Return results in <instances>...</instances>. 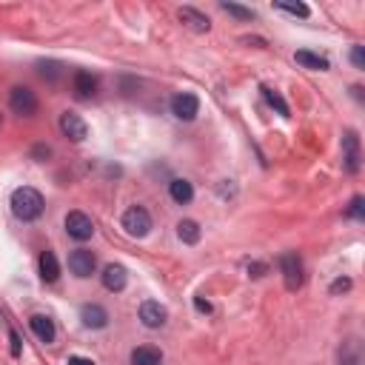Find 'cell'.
Segmentation results:
<instances>
[{
    "instance_id": "obj_1",
    "label": "cell",
    "mask_w": 365,
    "mask_h": 365,
    "mask_svg": "<svg viewBox=\"0 0 365 365\" xmlns=\"http://www.w3.org/2000/svg\"><path fill=\"white\" fill-rule=\"evenodd\" d=\"M43 208H46V203H43V194L38 189L20 186V189L12 192V211H15L17 220L32 223V220H38L43 215Z\"/></svg>"
},
{
    "instance_id": "obj_2",
    "label": "cell",
    "mask_w": 365,
    "mask_h": 365,
    "mask_svg": "<svg viewBox=\"0 0 365 365\" xmlns=\"http://www.w3.org/2000/svg\"><path fill=\"white\" fill-rule=\"evenodd\" d=\"M280 271H283V280L288 291L302 288V280H306V268H302V260L297 251H286L280 254Z\"/></svg>"
},
{
    "instance_id": "obj_3",
    "label": "cell",
    "mask_w": 365,
    "mask_h": 365,
    "mask_svg": "<svg viewBox=\"0 0 365 365\" xmlns=\"http://www.w3.org/2000/svg\"><path fill=\"white\" fill-rule=\"evenodd\" d=\"M123 228L132 237H146L151 231V215L143 205H132L126 215H123Z\"/></svg>"
},
{
    "instance_id": "obj_4",
    "label": "cell",
    "mask_w": 365,
    "mask_h": 365,
    "mask_svg": "<svg viewBox=\"0 0 365 365\" xmlns=\"http://www.w3.org/2000/svg\"><path fill=\"white\" fill-rule=\"evenodd\" d=\"M9 106H12V111L20 114V117H32V114L38 111V98H35L32 88L15 86L12 95H9Z\"/></svg>"
},
{
    "instance_id": "obj_5",
    "label": "cell",
    "mask_w": 365,
    "mask_h": 365,
    "mask_svg": "<svg viewBox=\"0 0 365 365\" xmlns=\"http://www.w3.org/2000/svg\"><path fill=\"white\" fill-rule=\"evenodd\" d=\"M66 231H69L72 240L86 242L91 234H95V223H91V217L83 215V211H69L66 215Z\"/></svg>"
},
{
    "instance_id": "obj_6",
    "label": "cell",
    "mask_w": 365,
    "mask_h": 365,
    "mask_svg": "<svg viewBox=\"0 0 365 365\" xmlns=\"http://www.w3.org/2000/svg\"><path fill=\"white\" fill-rule=\"evenodd\" d=\"M95 268H98V257L91 254L88 249H77V251L69 254V271L75 274V277L86 280V277L95 274Z\"/></svg>"
},
{
    "instance_id": "obj_7",
    "label": "cell",
    "mask_w": 365,
    "mask_h": 365,
    "mask_svg": "<svg viewBox=\"0 0 365 365\" xmlns=\"http://www.w3.org/2000/svg\"><path fill=\"white\" fill-rule=\"evenodd\" d=\"M171 111H174V117L177 120H194L197 117V111H200V100H197V95H192V91H180V95H174L171 98Z\"/></svg>"
},
{
    "instance_id": "obj_8",
    "label": "cell",
    "mask_w": 365,
    "mask_h": 365,
    "mask_svg": "<svg viewBox=\"0 0 365 365\" xmlns=\"http://www.w3.org/2000/svg\"><path fill=\"white\" fill-rule=\"evenodd\" d=\"M343 166L348 174H357L362 166V155H359V137L357 132H345L343 137Z\"/></svg>"
},
{
    "instance_id": "obj_9",
    "label": "cell",
    "mask_w": 365,
    "mask_h": 365,
    "mask_svg": "<svg viewBox=\"0 0 365 365\" xmlns=\"http://www.w3.org/2000/svg\"><path fill=\"white\" fill-rule=\"evenodd\" d=\"M60 132H63L69 140H75V143H83L86 134H88V126H86V120L80 114L63 111V114H60Z\"/></svg>"
},
{
    "instance_id": "obj_10",
    "label": "cell",
    "mask_w": 365,
    "mask_h": 365,
    "mask_svg": "<svg viewBox=\"0 0 365 365\" xmlns=\"http://www.w3.org/2000/svg\"><path fill=\"white\" fill-rule=\"evenodd\" d=\"M166 317H169V311L160 306V302H155V300H146L143 306H140V323H143L146 328H160V325H166Z\"/></svg>"
},
{
    "instance_id": "obj_11",
    "label": "cell",
    "mask_w": 365,
    "mask_h": 365,
    "mask_svg": "<svg viewBox=\"0 0 365 365\" xmlns=\"http://www.w3.org/2000/svg\"><path fill=\"white\" fill-rule=\"evenodd\" d=\"M126 283H129V271L120 265V263H109L106 268H103V286L109 288V291H123L126 288Z\"/></svg>"
},
{
    "instance_id": "obj_12",
    "label": "cell",
    "mask_w": 365,
    "mask_h": 365,
    "mask_svg": "<svg viewBox=\"0 0 365 365\" xmlns=\"http://www.w3.org/2000/svg\"><path fill=\"white\" fill-rule=\"evenodd\" d=\"M80 320L86 328H106L109 325V311L103 306H98V302H88V306L80 309Z\"/></svg>"
},
{
    "instance_id": "obj_13",
    "label": "cell",
    "mask_w": 365,
    "mask_h": 365,
    "mask_svg": "<svg viewBox=\"0 0 365 365\" xmlns=\"http://www.w3.org/2000/svg\"><path fill=\"white\" fill-rule=\"evenodd\" d=\"M72 88H75L77 100H88V98H95V91H98V77L91 72H77L72 80Z\"/></svg>"
},
{
    "instance_id": "obj_14",
    "label": "cell",
    "mask_w": 365,
    "mask_h": 365,
    "mask_svg": "<svg viewBox=\"0 0 365 365\" xmlns=\"http://www.w3.org/2000/svg\"><path fill=\"white\" fill-rule=\"evenodd\" d=\"M29 325H32V331H35V337L40 340V343H54V337H57V331H54V320L52 317H46V314H35L32 320H29Z\"/></svg>"
},
{
    "instance_id": "obj_15",
    "label": "cell",
    "mask_w": 365,
    "mask_h": 365,
    "mask_svg": "<svg viewBox=\"0 0 365 365\" xmlns=\"http://www.w3.org/2000/svg\"><path fill=\"white\" fill-rule=\"evenodd\" d=\"M177 17H180V23H186L192 32H208V29H211V20H208L203 12L192 9V6H182V9L177 12Z\"/></svg>"
},
{
    "instance_id": "obj_16",
    "label": "cell",
    "mask_w": 365,
    "mask_h": 365,
    "mask_svg": "<svg viewBox=\"0 0 365 365\" xmlns=\"http://www.w3.org/2000/svg\"><path fill=\"white\" fill-rule=\"evenodd\" d=\"M294 60L302 66V69H311V72H328V57H323V54H317V52H309V49H300L297 54H294Z\"/></svg>"
},
{
    "instance_id": "obj_17",
    "label": "cell",
    "mask_w": 365,
    "mask_h": 365,
    "mask_svg": "<svg viewBox=\"0 0 365 365\" xmlns=\"http://www.w3.org/2000/svg\"><path fill=\"white\" fill-rule=\"evenodd\" d=\"M132 365H163V351L155 345H140L132 351Z\"/></svg>"
},
{
    "instance_id": "obj_18",
    "label": "cell",
    "mask_w": 365,
    "mask_h": 365,
    "mask_svg": "<svg viewBox=\"0 0 365 365\" xmlns=\"http://www.w3.org/2000/svg\"><path fill=\"white\" fill-rule=\"evenodd\" d=\"M38 263H40V277H43V283H54V280L60 277V263H57L54 251H43Z\"/></svg>"
},
{
    "instance_id": "obj_19",
    "label": "cell",
    "mask_w": 365,
    "mask_h": 365,
    "mask_svg": "<svg viewBox=\"0 0 365 365\" xmlns=\"http://www.w3.org/2000/svg\"><path fill=\"white\" fill-rule=\"evenodd\" d=\"M169 194H171L174 203L186 205V203H192L194 189H192V182H189V180H171V182H169Z\"/></svg>"
},
{
    "instance_id": "obj_20",
    "label": "cell",
    "mask_w": 365,
    "mask_h": 365,
    "mask_svg": "<svg viewBox=\"0 0 365 365\" xmlns=\"http://www.w3.org/2000/svg\"><path fill=\"white\" fill-rule=\"evenodd\" d=\"M177 237L186 242V246H194V242L200 240V226L194 220H180L177 223Z\"/></svg>"
},
{
    "instance_id": "obj_21",
    "label": "cell",
    "mask_w": 365,
    "mask_h": 365,
    "mask_svg": "<svg viewBox=\"0 0 365 365\" xmlns=\"http://www.w3.org/2000/svg\"><path fill=\"white\" fill-rule=\"evenodd\" d=\"M263 98H265V103H268L271 109H277V114H283V117H288V114H291L288 103L283 100V95H280L277 88H268V86H263Z\"/></svg>"
},
{
    "instance_id": "obj_22",
    "label": "cell",
    "mask_w": 365,
    "mask_h": 365,
    "mask_svg": "<svg viewBox=\"0 0 365 365\" xmlns=\"http://www.w3.org/2000/svg\"><path fill=\"white\" fill-rule=\"evenodd\" d=\"M340 362H343V365H359V343H357V340L343 343V348H340Z\"/></svg>"
},
{
    "instance_id": "obj_23",
    "label": "cell",
    "mask_w": 365,
    "mask_h": 365,
    "mask_svg": "<svg viewBox=\"0 0 365 365\" xmlns=\"http://www.w3.org/2000/svg\"><path fill=\"white\" fill-rule=\"evenodd\" d=\"M274 9H277V12H286V15H291V17H302V20L311 15V9H309L306 3H274Z\"/></svg>"
},
{
    "instance_id": "obj_24",
    "label": "cell",
    "mask_w": 365,
    "mask_h": 365,
    "mask_svg": "<svg viewBox=\"0 0 365 365\" xmlns=\"http://www.w3.org/2000/svg\"><path fill=\"white\" fill-rule=\"evenodd\" d=\"M220 9L228 12V15L237 17V20H254V12L246 9V6H240V3H220Z\"/></svg>"
},
{
    "instance_id": "obj_25",
    "label": "cell",
    "mask_w": 365,
    "mask_h": 365,
    "mask_svg": "<svg viewBox=\"0 0 365 365\" xmlns=\"http://www.w3.org/2000/svg\"><path fill=\"white\" fill-rule=\"evenodd\" d=\"M348 217H354V220H365V200L357 194L354 200H351V205H348Z\"/></svg>"
},
{
    "instance_id": "obj_26",
    "label": "cell",
    "mask_w": 365,
    "mask_h": 365,
    "mask_svg": "<svg viewBox=\"0 0 365 365\" xmlns=\"http://www.w3.org/2000/svg\"><path fill=\"white\" fill-rule=\"evenodd\" d=\"M351 63H354V69H365V52H362V46H354L351 49Z\"/></svg>"
},
{
    "instance_id": "obj_27",
    "label": "cell",
    "mask_w": 365,
    "mask_h": 365,
    "mask_svg": "<svg viewBox=\"0 0 365 365\" xmlns=\"http://www.w3.org/2000/svg\"><path fill=\"white\" fill-rule=\"evenodd\" d=\"M348 288H351V280H348V277H340V280L331 283V294H340V291H348Z\"/></svg>"
},
{
    "instance_id": "obj_28",
    "label": "cell",
    "mask_w": 365,
    "mask_h": 365,
    "mask_svg": "<svg viewBox=\"0 0 365 365\" xmlns=\"http://www.w3.org/2000/svg\"><path fill=\"white\" fill-rule=\"evenodd\" d=\"M9 343H12V357H20V337L15 328H9Z\"/></svg>"
},
{
    "instance_id": "obj_29",
    "label": "cell",
    "mask_w": 365,
    "mask_h": 365,
    "mask_svg": "<svg viewBox=\"0 0 365 365\" xmlns=\"http://www.w3.org/2000/svg\"><path fill=\"white\" fill-rule=\"evenodd\" d=\"M194 306H197V311H203V314H208V311H211V302H208V300H203V297H194Z\"/></svg>"
},
{
    "instance_id": "obj_30",
    "label": "cell",
    "mask_w": 365,
    "mask_h": 365,
    "mask_svg": "<svg viewBox=\"0 0 365 365\" xmlns=\"http://www.w3.org/2000/svg\"><path fill=\"white\" fill-rule=\"evenodd\" d=\"M249 274H251V277H263V274H265V265L254 263V265H249Z\"/></svg>"
},
{
    "instance_id": "obj_31",
    "label": "cell",
    "mask_w": 365,
    "mask_h": 365,
    "mask_svg": "<svg viewBox=\"0 0 365 365\" xmlns=\"http://www.w3.org/2000/svg\"><path fill=\"white\" fill-rule=\"evenodd\" d=\"M69 365H95L88 357H69Z\"/></svg>"
}]
</instances>
